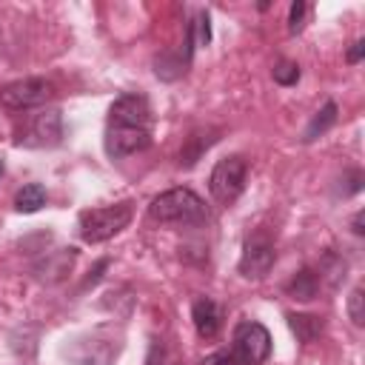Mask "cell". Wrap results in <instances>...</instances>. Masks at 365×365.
I'll return each mask as SVG.
<instances>
[{"label": "cell", "instance_id": "5", "mask_svg": "<svg viewBox=\"0 0 365 365\" xmlns=\"http://www.w3.org/2000/svg\"><path fill=\"white\" fill-rule=\"evenodd\" d=\"M245 177H248V163L240 157V154H231V157H222L211 177H208V188H211V197L217 202H234L242 188H245Z\"/></svg>", "mask_w": 365, "mask_h": 365}, {"label": "cell", "instance_id": "2", "mask_svg": "<svg viewBox=\"0 0 365 365\" xmlns=\"http://www.w3.org/2000/svg\"><path fill=\"white\" fill-rule=\"evenodd\" d=\"M148 217L154 222H171V225H202L208 220V208L202 197L194 194L191 188H168L151 200Z\"/></svg>", "mask_w": 365, "mask_h": 365}, {"label": "cell", "instance_id": "13", "mask_svg": "<svg viewBox=\"0 0 365 365\" xmlns=\"http://www.w3.org/2000/svg\"><path fill=\"white\" fill-rule=\"evenodd\" d=\"M288 325L299 342H314L322 334V319L311 314H288Z\"/></svg>", "mask_w": 365, "mask_h": 365}, {"label": "cell", "instance_id": "20", "mask_svg": "<svg viewBox=\"0 0 365 365\" xmlns=\"http://www.w3.org/2000/svg\"><path fill=\"white\" fill-rule=\"evenodd\" d=\"M362 54H365V40H356V43L351 46V51H348V63H359Z\"/></svg>", "mask_w": 365, "mask_h": 365}, {"label": "cell", "instance_id": "17", "mask_svg": "<svg viewBox=\"0 0 365 365\" xmlns=\"http://www.w3.org/2000/svg\"><path fill=\"white\" fill-rule=\"evenodd\" d=\"M362 288H354L351 291V297H348V317H351V322L354 325H362L365 322V311H362Z\"/></svg>", "mask_w": 365, "mask_h": 365}, {"label": "cell", "instance_id": "9", "mask_svg": "<svg viewBox=\"0 0 365 365\" xmlns=\"http://www.w3.org/2000/svg\"><path fill=\"white\" fill-rule=\"evenodd\" d=\"M191 319H194V328L202 339H214L222 328V314H220V305L208 297H197L194 305H191Z\"/></svg>", "mask_w": 365, "mask_h": 365}, {"label": "cell", "instance_id": "1", "mask_svg": "<svg viewBox=\"0 0 365 365\" xmlns=\"http://www.w3.org/2000/svg\"><path fill=\"white\" fill-rule=\"evenodd\" d=\"M151 145V106L143 94H123L108 108L106 154L114 160L131 157Z\"/></svg>", "mask_w": 365, "mask_h": 365}, {"label": "cell", "instance_id": "22", "mask_svg": "<svg viewBox=\"0 0 365 365\" xmlns=\"http://www.w3.org/2000/svg\"><path fill=\"white\" fill-rule=\"evenodd\" d=\"M0 177H3V160H0Z\"/></svg>", "mask_w": 365, "mask_h": 365}, {"label": "cell", "instance_id": "6", "mask_svg": "<svg viewBox=\"0 0 365 365\" xmlns=\"http://www.w3.org/2000/svg\"><path fill=\"white\" fill-rule=\"evenodd\" d=\"M54 97V86L43 77H23L0 88V106L9 111H26L48 103Z\"/></svg>", "mask_w": 365, "mask_h": 365}, {"label": "cell", "instance_id": "16", "mask_svg": "<svg viewBox=\"0 0 365 365\" xmlns=\"http://www.w3.org/2000/svg\"><path fill=\"white\" fill-rule=\"evenodd\" d=\"M188 31H191L194 43H202V46H208V40H211V26H208V14H205V11H200V14L194 17V23L188 26Z\"/></svg>", "mask_w": 365, "mask_h": 365}, {"label": "cell", "instance_id": "15", "mask_svg": "<svg viewBox=\"0 0 365 365\" xmlns=\"http://www.w3.org/2000/svg\"><path fill=\"white\" fill-rule=\"evenodd\" d=\"M297 80H299V66H297V63L279 60V63L274 66V83H279V86H294Z\"/></svg>", "mask_w": 365, "mask_h": 365}, {"label": "cell", "instance_id": "10", "mask_svg": "<svg viewBox=\"0 0 365 365\" xmlns=\"http://www.w3.org/2000/svg\"><path fill=\"white\" fill-rule=\"evenodd\" d=\"M285 291H288V297L308 302V299H314L317 291H319V277H317L311 268H302V271H297V274L288 279Z\"/></svg>", "mask_w": 365, "mask_h": 365}, {"label": "cell", "instance_id": "12", "mask_svg": "<svg viewBox=\"0 0 365 365\" xmlns=\"http://www.w3.org/2000/svg\"><path fill=\"white\" fill-rule=\"evenodd\" d=\"M336 123V103L334 100H328L317 114H314V120L308 123V128H305V134H302V140L305 143H311V140H317V137H322L331 125Z\"/></svg>", "mask_w": 365, "mask_h": 365}, {"label": "cell", "instance_id": "14", "mask_svg": "<svg viewBox=\"0 0 365 365\" xmlns=\"http://www.w3.org/2000/svg\"><path fill=\"white\" fill-rule=\"evenodd\" d=\"M211 134H214V131H211ZM211 134H208L205 140H202V134H191V137H188V145H194V148L180 151V163H182V165H194V163L200 160V154H202V151L217 140V137H211Z\"/></svg>", "mask_w": 365, "mask_h": 365}, {"label": "cell", "instance_id": "11", "mask_svg": "<svg viewBox=\"0 0 365 365\" xmlns=\"http://www.w3.org/2000/svg\"><path fill=\"white\" fill-rule=\"evenodd\" d=\"M46 205V188L40 182H29L14 194V208L20 214H34Z\"/></svg>", "mask_w": 365, "mask_h": 365}, {"label": "cell", "instance_id": "21", "mask_svg": "<svg viewBox=\"0 0 365 365\" xmlns=\"http://www.w3.org/2000/svg\"><path fill=\"white\" fill-rule=\"evenodd\" d=\"M362 231H365V228H362V211H359V214L354 217V234H362Z\"/></svg>", "mask_w": 365, "mask_h": 365}, {"label": "cell", "instance_id": "18", "mask_svg": "<svg viewBox=\"0 0 365 365\" xmlns=\"http://www.w3.org/2000/svg\"><path fill=\"white\" fill-rule=\"evenodd\" d=\"M305 14H308V6L302 3V0H297V3H291V11H288V31H302V26H305Z\"/></svg>", "mask_w": 365, "mask_h": 365}, {"label": "cell", "instance_id": "7", "mask_svg": "<svg viewBox=\"0 0 365 365\" xmlns=\"http://www.w3.org/2000/svg\"><path fill=\"white\" fill-rule=\"evenodd\" d=\"M277 259V251H274V242L265 237V234H254L245 240L242 245V257H240V274L248 277V279H262L271 265Z\"/></svg>", "mask_w": 365, "mask_h": 365}, {"label": "cell", "instance_id": "4", "mask_svg": "<svg viewBox=\"0 0 365 365\" xmlns=\"http://www.w3.org/2000/svg\"><path fill=\"white\" fill-rule=\"evenodd\" d=\"M271 354V334L257 319H242L234 328V339L228 356L234 365H262Z\"/></svg>", "mask_w": 365, "mask_h": 365}, {"label": "cell", "instance_id": "19", "mask_svg": "<svg viewBox=\"0 0 365 365\" xmlns=\"http://www.w3.org/2000/svg\"><path fill=\"white\" fill-rule=\"evenodd\" d=\"M163 359H165V348H163V342H151V348H148V356H145V365H163Z\"/></svg>", "mask_w": 365, "mask_h": 365}, {"label": "cell", "instance_id": "8", "mask_svg": "<svg viewBox=\"0 0 365 365\" xmlns=\"http://www.w3.org/2000/svg\"><path fill=\"white\" fill-rule=\"evenodd\" d=\"M63 137V117L57 108H48V111H40L31 125H29V137H23L20 143L26 145H57Z\"/></svg>", "mask_w": 365, "mask_h": 365}, {"label": "cell", "instance_id": "3", "mask_svg": "<svg viewBox=\"0 0 365 365\" xmlns=\"http://www.w3.org/2000/svg\"><path fill=\"white\" fill-rule=\"evenodd\" d=\"M131 202H117V205H103V208H88L80 214V237L83 242H106L114 234H120L131 222Z\"/></svg>", "mask_w": 365, "mask_h": 365}]
</instances>
